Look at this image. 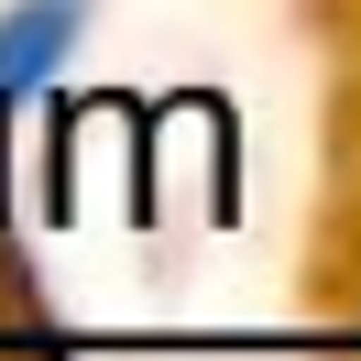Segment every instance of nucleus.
<instances>
[{"instance_id": "1", "label": "nucleus", "mask_w": 361, "mask_h": 361, "mask_svg": "<svg viewBox=\"0 0 361 361\" xmlns=\"http://www.w3.org/2000/svg\"><path fill=\"white\" fill-rule=\"evenodd\" d=\"M77 23H88V0H11V11H0V110L33 99L77 55Z\"/></svg>"}]
</instances>
